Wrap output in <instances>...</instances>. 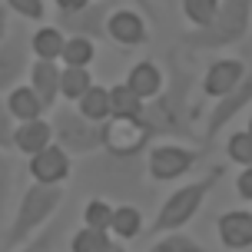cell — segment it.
Returning <instances> with one entry per match:
<instances>
[{
    "label": "cell",
    "mask_w": 252,
    "mask_h": 252,
    "mask_svg": "<svg viewBox=\"0 0 252 252\" xmlns=\"http://www.w3.org/2000/svg\"><path fill=\"white\" fill-rule=\"evenodd\" d=\"M173 60V73H169V87H163L153 100L143 103L139 120H146V126L156 136H176V139H196L192 133V106H189V76L183 66Z\"/></svg>",
    "instance_id": "obj_1"
},
{
    "label": "cell",
    "mask_w": 252,
    "mask_h": 252,
    "mask_svg": "<svg viewBox=\"0 0 252 252\" xmlns=\"http://www.w3.org/2000/svg\"><path fill=\"white\" fill-rule=\"evenodd\" d=\"M249 17H252V0H219L216 17L199 30L183 33V43L189 50H219L229 43H239L249 30Z\"/></svg>",
    "instance_id": "obj_2"
},
{
    "label": "cell",
    "mask_w": 252,
    "mask_h": 252,
    "mask_svg": "<svg viewBox=\"0 0 252 252\" xmlns=\"http://www.w3.org/2000/svg\"><path fill=\"white\" fill-rule=\"evenodd\" d=\"M63 202V189L60 186H43V183H33V186L27 189L24 196H20V206H17V216H13L10 229H7V236H3V249L13 252L17 246H24L33 232H37L53 213H57V206Z\"/></svg>",
    "instance_id": "obj_3"
},
{
    "label": "cell",
    "mask_w": 252,
    "mask_h": 252,
    "mask_svg": "<svg viewBox=\"0 0 252 252\" xmlns=\"http://www.w3.org/2000/svg\"><path fill=\"white\" fill-rule=\"evenodd\" d=\"M219 179H222V166H213V169H209L202 179H196V183H189V186L176 189L173 196H166L163 209L156 213L150 232H179V229L186 226L192 216L199 213L202 199L213 192V186L219 183Z\"/></svg>",
    "instance_id": "obj_4"
},
{
    "label": "cell",
    "mask_w": 252,
    "mask_h": 252,
    "mask_svg": "<svg viewBox=\"0 0 252 252\" xmlns=\"http://www.w3.org/2000/svg\"><path fill=\"white\" fill-rule=\"evenodd\" d=\"M153 129L139 116H106L100 123V150L113 159H136L150 146Z\"/></svg>",
    "instance_id": "obj_5"
},
{
    "label": "cell",
    "mask_w": 252,
    "mask_h": 252,
    "mask_svg": "<svg viewBox=\"0 0 252 252\" xmlns=\"http://www.w3.org/2000/svg\"><path fill=\"white\" fill-rule=\"evenodd\" d=\"M53 139L66 156H87L100 150V123H90L80 110H57L53 113Z\"/></svg>",
    "instance_id": "obj_6"
},
{
    "label": "cell",
    "mask_w": 252,
    "mask_h": 252,
    "mask_svg": "<svg viewBox=\"0 0 252 252\" xmlns=\"http://www.w3.org/2000/svg\"><path fill=\"white\" fill-rule=\"evenodd\" d=\"M113 13V3L106 0H93L87 7L73 13H57V30L63 37H83V40H103L106 37V20Z\"/></svg>",
    "instance_id": "obj_7"
},
{
    "label": "cell",
    "mask_w": 252,
    "mask_h": 252,
    "mask_svg": "<svg viewBox=\"0 0 252 252\" xmlns=\"http://www.w3.org/2000/svg\"><path fill=\"white\" fill-rule=\"evenodd\" d=\"M252 103V70H246L242 73V80L236 83V87L229 90L226 96H219L213 106V113H209V120H206V133H202V143H213L222 129H226L229 120H236V113L239 110H246Z\"/></svg>",
    "instance_id": "obj_8"
},
{
    "label": "cell",
    "mask_w": 252,
    "mask_h": 252,
    "mask_svg": "<svg viewBox=\"0 0 252 252\" xmlns=\"http://www.w3.org/2000/svg\"><path fill=\"white\" fill-rule=\"evenodd\" d=\"M199 150H186V146H153L150 150V176L156 183H169V179H179L186 176L192 166L199 163Z\"/></svg>",
    "instance_id": "obj_9"
},
{
    "label": "cell",
    "mask_w": 252,
    "mask_h": 252,
    "mask_svg": "<svg viewBox=\"0 0 252 252\" xmlns=\"http://www.w3.org/2000/svg\"><path fill=\"white\" fill-rule=\"evenodd\" d=\"M27 57H30V40L13 33V37L0 40V93H10L27 70Z\"/></svg>",
    "instance_id": "obj_10"
},
{
    "label": "cell",
    "mask_w": 252,
    "mask_h": 252,
    "mask_svg": "<svg viewBox=\"0 0 252 252\" xmlns=\"http://www.w3.org/2000/svg\"><path fill=\"white\" fill-rule=\"evenodd\" d=\"M30 176H33V183H43V186H60L70 176V156L53 143L43 146L40 153L30 156Z\"/></svg>",
    "instance_id": "obj_11"
},
{
    "label": "cell",
    "mask_w": 252,
    "mask_h": 252,
    "mask_svg": "<svg viewBox=\"0 0 252 252\" xmlns=\"http://www.w3.org/2000/svg\"><path fill=\"white\" fill-rule=\"evenodd\" d=\"M216 229H219V242L232 252L252 246V213L249 209H229V213H222Z\"/></svg>",
    "instance_id": "obj_12"
},
{
    "label": "cell",
    "mask_w": 252,
    "mask_h": 252,
    "mask_svg": "<svg viewBox=\"0 0 252 252\" xmlns=\"http://www.w3.org/2000/svg\"><path fill=\"white\" fill-rule=\"evenodd\" d=\"M106 37L120 43V47H139L143 40H146V24H143V17L136 10H113L110 13V20H106Z\"/></svg>",
    "instance_id": "obj_13"
},
{
    "label": "cell",
    "mask_w": 252,
    "mask_h": 252,
    "mask_svg": "<svg viewBox=\"0 0 252 252\" xmlns=\"http://www.w3.org/2000/svg\"><path fill=\"white\" fill-rule=\"evenodd\" d=\"M242 73H246L242 60H213L206 66V76H202V93L219 100V96H226L229 90L239 83Z\"/></svg>",
    "instance_id": "obj_14"
},
{
    "label": "cell",
    "mask_w": 252,
    "mask_h": 252,
    "mask_svg": "<svg viewBox=\"0 0 252 252\" xmlns=\"http://www.w3.org/2000/svg\"><path fill=\"white\" fill-rule=\"evenodd\" d=\"M30 90L40 96L43 110H53V103L60 96V66L53 60H37L30 66Z\"/></svg>",
    "instance_id": "obj_15"
},
{
    "label": "cell",
    "mask_w": 252,
    "mask_h": 252,
    "mask_svg": "<svg viewBox=\"0 0 252 252\" xmlns=\"http://www.w3.org/2000/svg\"><path fill=\"white\" fill-rule=\"evenodd\" d=\"M50 139H53V129L43 120H27V123L13 126V146L24 153V156H33L43 146H50Z\"/></svg>",
    "instance_id": "obj_16"
},
{
    "label": "cell",
    "mask_w": 252,
    "mask_h": 252,
    "mask_svg": "<svg viewBox=\"0 0 252 252\" xmlns=\"http://www.w3.org/2000/svg\"><path fill=\"white\" fill-rule=\"evenodd\" d=\"M126 87L146 103V100H153V96L163 90V73H159V66H156L153 60H139L136 66L129 70V76H126Z\"/></svg>",
    "instance_id": "obj_17"
},
{
    "label": "cell",
    "mask_w": 252,
    "mask_h": 252,
    "mask_svg": "<svg viewBox=\"0 0 252 252\" xmlns=\"http://www.w3.org/2000/svg\"><path fill=\"white\" fill-rule=\"evenodd\" d=\"M7 110H10V116H17L20 123H27V120H40L43 103H40V96L30 87H20V83H17V87L7 93Z\"/></svg>",
    "instance_id": "obj_18"
},
{
    "label": "cell",
    "mask_w": 252,
    "mask_h": 252,
    "mask_svg": "<svg viewBox=\"0 0 252 252\" xmlns=\"http://www.w3.org/2000/svg\"><path fill=\"white\" fill-rule=\"evenodd\" d=\"M63 43H66V37H63L57 27H40V30H33V37H30V53H37V60H60L63 53Z\"/></svg>",
    "instance_id": "obj_19"
},
{
    "label": "cell",
    "mask_w": 252,
    "mask_h": 252,
    "mask_svg": "<svg viewBox=\"0 0 252 252\" xmlns=\"http://www.w3.org/2000/svg\"><path fill=\"white\" fill-rule=\"evenodd\" d=\"M110 232H113L120 242L126 239H136L139 232H143V216H139L136 206H116L113 209V219H110Z\"/></svg>",
    "instance_id": "obj_20"
},
{
    "label": "cell",
    "mask_w": 252,
    "mask_h": 252,
    "mask_svg": "<svg viewBox=\"0 0 252 252\" xmlns=\"http://www.w3.org/2000/svg\"><path fill=\"white\" fill-rule=\"evenodd\" d=\"M76 110L87 116L90 123H103L110 116V90L106 87H90L80 100H76Z\"/></svg>",
    "instance_id": "obj_21"
},
{
    "label": "cell",
    "mask_w": 252,
    "mask_h": 252,
    "mask_svg": "<svg viewBox=\"0 0 252 252\" xmlns=\"http://www.w3.org/2000/svg\"><path fill=\"white\" fill-rule=\"evenodd\" d=\"M90 87H93V76H90L87 66H63L60 70V96L63 100L76 103Z\"/></svg>",
    "instance_id": "obj_22"
},
{
    "label": "cell",
    "mask_w": 252,
    "mask_h": 252,
    "mask_svg": "<svg viewBox=\"0 0 252 252\" xmlns=\"http://www.w3.org/2000/svg\"><path fill=\"white\" fill-rule=\"evenodd\" d=\"M70 249H73V252H110V249H113V239H110L106 229L83 226V229H76V232H73Z\"/></svg>",
    "instance_id": "obj_23"
},
{
    "label": "cell",
    "mask_w": 252,
    "mask_h": 252,
    "mask_svg": "<svg viewBox=\"0 0 252 252\" xmlns=\"http://www.w3.org/2000/svg\"><path fill=\"white\" fill-rule=\"evenodd\" d=\"M139 113H143V100L126 83L110 87V116H139Z\"/></svg>",
    "instance_id": "obj_24"
},
{
    "label": "cell",
    "mask_w": 252,
    "mask_h": 252,
    "mask_svg": "<svg viewBox=\"0 0 252 252\" xmlns=\"http://www.w3.org/2000/svg\"><path fill=\"white\" fill-rule=\"evenodd\" d=\"M93 57H96V47H93V40H83V37H66L60 53L63 66H87Z\"/></svg>",
    "instance_id": "obj_25"
},
{
    "label": "cell",
    "mask_w": 252,
    "mask_h": 252,
    "mask_svg": "<svg viewBox=\"0 0 252 252\" xmlns=\"http://www.w3.org/2000/svg\"><path fill=\"white\" fill-rule=\"evenodd\" d=\"M216 7H219V0H183V13H186V20L192 24V30L209 24L216 17Z\"/></svg>",
    "instance_id": "obj_26"
},
{
    "label": "cell",
    "mask_w": 252,
    "mask_h": 252,
    "mask_svg": "<svg viewBox=\"0 0 252 252\" xmlns=\"http://www.w3.org/2000/svg\"><path fill=\"white\" fill-rule=\"evenodd\" d=\"M146 252H209V249L199 246L196 239L183 236V232H169V236H163L159 242H153Z\"/></svg>",
    "instance_id": "obj_27"
},
{
    "label": "cell",
    "mask_w": 252,
    "mask_h": 252,
    "mask_svg": "<svg viewBox=\"0 0 252 252\" xmlns=\"http://www.w3.org/2000/svg\"><path fill=\"white\" fill-rule=\"evenodd\" d=\"M110 219H113V206L106 199H90L87 206H83V226L106 229V232H110Z\"/></svg>",
    "instance_id": "obj_28"
},
{
    "label": "cell",
    "mask_w": 252,
    "mask_h": 252,
    "mask_svg": "<svg viewBox=\"0 0 252 252\" xmlns=\"http://www.w3.org/2000/svg\"><path fill=\"white\" fill-rule=\"evenodd\" d=\"M226 153H229L232 163H239V166L249 169V166H252V136L246 133V129H242V133H232L229 143H226Z\"/></svg>",
    "instance_id": "obj_29"
},
{
    "label": "cell",
    "mask_w": 252,
    "mask_h": 252,
    "mask_svg": "<svg viewBox=\"0 0 252 252\" xmlns=\"http://www.w3.org/2000/svg\"><path fill=\"white\" fill-rule=\"evenodd\" d=\"M3 7L20 13L24 20H43L47 17V3L43 0H3Z\"/></svg>",
    "instance_id": "obj_30"
},
{
    "label": "cell",
    "mask_w": 252,
    "mask_h": 252,
    "mask_svg": "<svg viewBox=\"0 0 252 252\" xmlns=\"http://www.w3.org/2000/svg\"><path fill=\"white\" fill-rule=\"evenodd\" d=\"M10 189H13V163L7 159V153H0V226H3V209L10 199Z\"/></svg>",
    "instance_id": "obj_31"
},
{
    "label": "cell",
    "mask_w": 252,
    "mask_h": 252,
    "mask_svg": "<svg viewBox=\"0 0 252 252\" xmlns=\"http://www.w3.org/2000/svg\"><path fill=\"white\" fill-rule=\"evenodd\" d=\"M13 150V116L7 110V103L0 100V153Z\"/></svg>",
    "instance_id": "obj_32"
},
{
    "label": "cell",
    "mask_w": 252,
    "mask_h": 252,
    "mask_svg": "<svg viewBox=\"0 0 252 252\" xmlns=\"http://www.w3.org/2000/svg\"><path fill=\"white\" fill-rule=\"evenodd\" d=\"M236 192H239L242 199H252V166L239 173V179H236Z\"/></svg>",
    "instance_id": "obj_33"
},
{
    "label": "cell",
    "mask_w": 252,
    "mask_h": 252,
    "mask_svg": "<svg viewBox=\"0 0 252 252\" xmlns=\"http://www.w3.org/2000/svg\"><path fill=\"white\" fill-rule=\"evenodd\" d=\"M20 252H50V232H43V236H37V239L30 242L27 249H20Z\"/></svg>",
    "instance_id": "obj_34"
},
{
    "label": "cell",
    "mask_w": 252,
    "mask_h": 252,
    "mask_svg": "<svg viewBox=\"0 0 252 252\" xmlns=\"http://www.w3.org/2000/svg\"><path fill=\"white\" fill-rule=\"evenodd\" d=\"M87 3H93V0H57V10L73 13V10H80V7H87Z\"/></svg>",
    "instance_id": "obj_35"
},
{
    "label": "cell",
    "mask_w": 252,
    "mask_h": 252,
    "mask_svg": "<svg viewBox=\"0 0 252 252\" xmlns=\"http://www.w3.org/2000/svg\"><path fill=\"white\" fill-rule=\"evenodd\" d=\"M133 3L139 7V13H150L153 20H156V13H153V0H133Z\"/></svg>",
    "instance_id": "obj_36"
},
{
    "label": "cell",
    "mask_w": 252,
    "mask_h": 252,
    "mask_svg": "<svg viewBox=\"0 0 252 252\" xmlns=\"http://www.w3.org/2000/svg\"><path fill=\"white\" fill-rule=\"evenodd\" d=\"M7 37V7H0V40Z\"/></svg>",
    "instance_id": "obj_37"
},
{
    "label": "cell",
    "mask_w": 252,
    "mask_h": 252,
    "mask_svg": "<svg viewBox=\"0 0 252 252\" xmlns=\"http://www.w3.org/2000/svg\"><path fill=\"white\" fill-rule=\"evenodd\" d=\"M110 252H126V249H123V242H120V246L113 242V249H110Z\"/></svg>",
    "instance_id": "obj_38"
},
{
    "label": "cell",
    "mask_w": 252,
    "mask_h": 252,
    "mask_svg": "<svg viewBox=\"0 0 252 252\" xmlns=\"http://www.w3.org/2000/svg\"><path fill=\"white\" fill-rule=\"evenodd\" d=\"M246 133H249V136H252V116H249V129H246Z\"/></svg>",
    "instance_id": "obj_39"
},
{
    "label": "cell",
    "mask_w": 252,
    "mask_h": 252,
    "mask_svg": "<svg viewBox=\"0 0 252 252\" xmlns=\"http://www.w3.org/2000/svg\"><path fill=\"white\" fill-rule=\"evenodd\" d=\"M166 3H169V7H176V0H166Z\"/></svg>",
    "instance_id": "obj_40"
}]
</instances>
